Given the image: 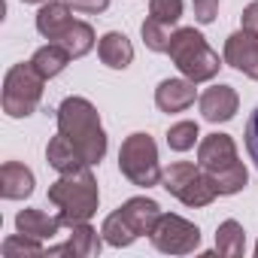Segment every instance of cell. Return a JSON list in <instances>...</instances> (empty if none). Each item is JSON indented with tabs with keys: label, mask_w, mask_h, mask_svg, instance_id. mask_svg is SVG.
Returning <instances> with one entry per match:
<instances>
[{
	"label": "cell",
	"mask_w": 258,
	"mask_h": 258,
	"mask_svg": "<svg viewBox=\"0 0 258 258\" xmlns=\"http://www.w3.org/2000/svg\"><path fill=\"white\" fill-rule=\"evenodd\" d=\"M58 134H64L79 155L94 167L106 155V131L100 124V115L91 100L85 97H64L58 106Z\"/></svg>",
	"instance_id": "6da1fadb"
},
{
	"label": "cell",
	"mask_w": 258,
	"mask_h": 258,
	"mask_svg": "<svg viewBox=\"0 0 258 258\" xmlns=\"http://www.w3.org/2000/svg\"><path fill=\"white\" fill-rule=\"evenodd\" d=\"M49 204L58 207L64 228H70L76 222H88L100 204V191H97V179H94L91 167H85L79 173H64L58 182H52Z\"/></svg>",
	"instance_id": "7a4b0ae2"
},
{
	"label": "cell",
	"mask_w": 258,
	"mask_h": 258,
	"mask_svg": "<svg viewBox=\"0 0 258 258\" xmlns=\"http://www.w3.org/2000/svg\"><path fill=\"white\" fill-rule=\"evenodd\" d=\"M167 55H170V61L176 64V70H179L185 79H191L195 85L216 79V73H219V67H222L219 55L210 49V43L204 40V34L195 31V28H179V31H173Z\"/></svg>",
	"instance_id": "3957f363"
},
{
	"label": "cell",
	"mask_w": 258,
	"mask_h": 258,
	"mask_svg": "<svg viewBox=\"0 0 258 258\" xmlns=\"http://www.w3.org/2000/svg\"><path fill=\"white\" fill-rule=\"evenodd\" d=\"M46 82L49 79H43L31 61L13 64L4 76V112L10 118H28L31 112H37Z\"/></svg>",
	"instance_id": "277c9868"
},
{
	"label": "cell",
	"mask_w": 258,
	"mask_h": 258,
	"mask_svg": "<svg viewBox=\"0 0 258 258\" xmlns=\"http://www.w3.org/2000/svg\"><path fill=\"white\" fill-rule=\"evenodd\" d=\"M118 170L124 179H131L140 188L161 185V161H158V146L149 134H131L124 137L118 149Z\"/></svg>",
	"instance_id": "5b68a950"
},
{
	"label": "cell",
	"mask_w": 258,
	"mask_h": 258,
	"mask_svg": "<svg viewBox=\"0 0 258 258\" xmlns=\"http://www.w3.org/2000/svg\"><path fill=\"white\" fill-rule=\"evenodd\" d=\"M152 246L164 255H188L201 246V228L182 216H173V213H161L155 231L149 234Z\"/></svg>",
	"instance_id": "8992f818"
},
{
	"label": "cell",
	"mask_w": 258,
	"mask_h": 258,
	"mask_svg": "<svg viewBox=\"0 0 258 258\" xmlns=\"http://www.w3.org/2000/svg\"><path fill=\"white\" fill-rule=\"evenodd\" d=\"M225 64L258 82V34L237 31L225 40Z\"/></svg>",
	"instance_id": "52a82bcc"
},
{
	"label": "cell",
	"mask_w": 258,
	"mask_h": 258,
	"mask_svg": "<svg viewBox=\"0 0 258 258\" xmlns=\"http://www.w3.org/2000/svg\"><path fill=\"white\" fill-rule=\"evenodd\" d=\"M234 161H240V158H237V146H234V140L228 134L216 131V134H207L201 140V146H198V164L207 173H219V170L231 167Z\"/></svg>",
	"instance_id": "ba28073f"
},
{
	"label": "cell",
	"mask_w": 258,
	"mask_h": 258,
	"mask_svg": "<svg viewBox=\"0 0 258 258\" xmlns=\"http://www.w3.org/2000/svg\"><path fill=\"white\" fill-rule=\"evenodd\" d=\"M103 246V234H97L88 222H76L70 225V240L64 246H52L46 249L49 255H73V258H94L100 255Z\"/></svg>",
	"instance_id": "9c48e42d"
},
{
	"label": "cell",
	"mask_w": 258,
	"mask_h": 258,
	"mask_svg": "<svg viewBox=\"0 0 258 258\" xmlns=\"http://www.w3.org/2000/svg\"><path fill=\"white\" fill-rule=\"evenodd\" d=\"M237 106H240V97L231 85H213L201 94V112L207 121L219 124V121H231L237 115Z\"/></svg>",
	"instance_id": "30bf717a"
},
{
	"label": "cell",
	"mask_w": 258,
	"mask_h": 258,
	"mask_svg": "<svg viewBox=\"0 0 258 258\" xmlns=\"http://www.w3.org/2000/svg\"><path fill=\"white\" fill-rule=\"evenodd\" d=\"M195 97H198L195 82L185 79V76L182 79H164L155 88V106L161 112H182L195 103Z\"/></svg>",
	"instance_id": "8fae6325"
},
{
	"label": "cell",
	"mask_w": 258,
	"mask_h": 258,
	"mask_svg": "<svg viewBox=\"0 0 258 258\" xmlns=\"http://www.w3.org/2000/svg\"><path fill=\"white\" fill-rule=\"evenodd\" d=\"M73 22H76V19H73V13H70V7H67V0H46V4H40L37 31H40L46 40L58 43L61 34H64Z\"/></svg>",
	"instance_id": "7c38bea8"
},
{
	"label": "cell",
	"mask_w": 258,
	"mask_h": 258,
	"mask_svg": "<svg viewBox=\"0 0 258 258\" xmlns=\"http://www.w3.org/2000/svg\"><path fill=\"white\" fill-rule=\"evenodd\" d=\"M34 170L19 164V161H7L4 167H0V195H4L7 201H25L34 195Z\"/></svg>",
	"instance_id": "4fadbf2b"
},
{
	"label": "cell",
	"mask_w": 258,
	"mask_h": 258,
	"mask_svg": "<svg viewBox=\"0 0 258 258\" xmlns=\"http://www.w3.org/2000/svg\"><path fill=\"white\" fill-rule=\"evenodd\" d=\"M46 161H49V167H55L61 176H64V173H79V170L91 167V164L79 155V149H76L64 134H55V137L49 140V146H46Z\"/></svg>",
	"instance_id": "5bb4252c"
},
{
	"label": "cell",
	"mask_w": 258,
	"mask_h": 258,
	"mask_svg": "<svg viewBox=\"0 0 258 258\" xmlns=\"http://www.w3.org/2000/svg\"><path fill=\"white\" fill-rule=\"evenodd\" d=\"M118 210L124 213V219L134 225V231H137L140 237H149V234L155 231L158 219H161V207H158L152 198H131V201H124Z\"/></svg>",
	"instance_id": "9a60e30c"
},
{
	"label": "cell",
	"mask_w": 258,
	"mask_h": 258,
	"mask_svg": "<svg viewBox=\"0 0 258 258\" xmlns=\"http://www.w3.org/2000/svg\"><path fill=\"white\" fill-rule=\"evenodd\" d=\"M61 228H64L61 216H49L43 210H22L16 216V231L37 240H52L55 234H61Z\"/></svg>",
	"instance_id": "2e32d148"
},
{
	"label": "cell",
	"mask_w": 258,
	"mask_h": 258,
	"mask_svg": "<svg viewBox=\"0 0 258 258\" xmlns=\"http://www.w3.org/2000/svg\"><path fill=\"white\" fill-rule=\"evenodd\" d=\"M97 55H100V61H103L106 67H112V70H124L127 64L134 61V46H131V40H127L121 31H109V34L100 37V43H97Z\"/></svg>",
	"instance_id": "e0dca14e"
},
{
	"label": "cell",
	"mask_w": 258,
	"mask_h": 258,
	"mask_svg": "<svg viewBox=\"0 0 258 258\" xmlns=\"http://www.w3.org/2000/svg\"><path fill=\"white\" fill-rule=\"evenodd\" d=\"M73 58H70V52L61 46V43H46V46H40L37 52H34V58H31V64L37 67V73L43 76V79H55L58 73H64V67L70 64Z\"/></svg>",
	"instance_id": "ac0fdd59"
},
{
	"label": "cell",
	"mask_w": 258,
	"mask_h": 258,
	"mask_svg": "<svg viewBox=\"0 0 258 258\" xmlns=\"http://www.w3.org/2000/svg\"><path fill=\"white\" fill-rule=\"evenodd\" d=\"M185 207H207V204H213L216 198H219V188H216V179H213V173H207L204 167L188 179V185L176 195Z\"/></svg>",
	"instance_id": "d6986e66"
},
{
	"label": "cell",
	"mask_w": 258,
	"mask_h": 258,
	"mask_svg": "<svg viewBox=\"0 0 258 258\" xmlns=\"http://www.w3.org/2000/svg\"><path fill=\"white\" fill-rule=\"evenodd\" d=\"M100 234H103V240L109 243V246H115V249H124V246H131L140 234L134 231V225L124 219V213L121 210H115V213H109L106 219H103V225H100Z\"/></svg>",
	"instance_id": "ffe728a7"
},
{
	"label": "cell",
	"mask_w": 258,
	"mask_h": 258,
	"mask_svg": "<svg viewBox=\"0 0 258 258\" xmlns=\"http://www.w3.org/2000/svg\"><path fill=\"white\" fill-rule=\"evenodd\" d=\"M216 252L225 255V258H237L246 252V231L240 222L234 219H225L216 231Z\"/></svg>",
	"instance_id": "44dd1931"
},
{
	"label": "cell",
	"mask_w": 258,
	"mask_h": 258,
	"mask_svg": "<svg viewBox=\"0 0 258 258\" xmlns=\"http://www.w3.org/2000/svg\"><path fill=\"white\" fill-rule=\"evenodd\" d=\"M58 43L70 52V58H82V55H88V52L94 49V28H91L88 22H73V25L61 34Z\"/></svg>",
	"instance_id": "7402d4cb"
},
{
	"label": "cell",
	"mask_w": 258,
	"mask_h": 258,
	"mask_svg": "<svg viewBox=\"0 0 258 258\" xmlns=\"http://www.w3.org/2000/svg\"><path fill=\"white\" fill-rule=\"evenodd\" d=\"M201 170V164H191V161H173L170 167H164V173H161V188L167 191V195H179L185 185H188V179L195 176Z\"/></svg>",
	"instance_id": "603a6c76"
},
{
	"label": "cell",
	"mask_w": 258,
	"mask_h": 258,
	"mask_svg": "<svg viewBox=\"0 0 258 258\" xmlns=\"http://www.w3.org/2000/svg\"><path fill=\"white\" fill-rule=\"evenodd\" d=\"M213 179H216V188H219V195H237V191H243L246 188V182H249V170H246V164L243 161H234L231 167H225V170H219V173H213Z\"/></svg>",
	"instance_id": "cb8c5ba5"
},
{
	"label": "cell",
	"mask_w": 258,
	"mask_h": 258,
	"mask_svg": "<svg viewBox=\"0 0 258 258\" xmlns=\"http://www.w3.org/2000/svg\"><path fill=\"white\" fill-rule=\"evenodd\" d=\"M140 34H143L146 49H152V52H167V49H170V37H173L170 25H164V22H158V19L149 16V19L140 25Z\"/></svg>",
	"instance_id": "d4e9b609"
},
{
	"label": "cell",
	"mask_w": 258,
	"mask_h": 258,
	"mask_svg": "<svg viewBox=\"0 0 258 258\" xmlns=\"http://www.w3.org/2000/svg\"><path fill=\"white\" fill-rule=\"evenodd\" d=\"M198 137H201L198 121H188V118H185V121L170 124V131H167V146H170L173 152H188V149H195Z\"/></svg>",
	"instance_id": "484cf974"
},
{
	"label": "cell",
	"mask_w": 258,
	"mask_h": 258,
	"mask_svg": "<svg viewBox=\"0 0 258 258\" xmlns=\"http://www.w3.org/2000/svg\"><path fill=\"white\" fill-rule=\"evenodd\" d=\"M0 249H4L7 258H25V255H43V252H46V249L40 246V240H37V237H28V234H13V237H7Z\"/></svg>",
	"instance_id": "4316f807"
},
{
	"label": "cell",
	"mask_w": 258,
	"mask_h": 258,
	"mask_svg": "<svg viewBox=\"0 0 258 258\" xmlns=\"http://www.w3.org/2000/svg\"><path fill=\"white\" fill-rule=\"evenodd\" d=\"M149 16L173 28L182 19V0H149Z\"/></svg>",
	"instance_id": "83f0119b"
},
{
	"label": "cell",
	"mask_w": 258,
	"mask_h": 258,
	"mask_svg": "<svg viewBox=\"0 0 258 258\" xmlns=\"http://www.w3.org/2000/svg\"><path fill=\"white\" fill-rule=\"evenodd\" d=\"M246 152H249V158H252V164L258 167V106L252 109V115H249V121H246Z\"/></svg>",
	"instance_id": "f1b7e54d"
},
{
	"label": "cell",
	"mask_w": 258,
	"mask_h": 258,
	"mask_svg": "<svg viewBox=\"0 0 258 258\" xmlns=\"http://www.w3.org/2000/svg\"><path fill=\"white\" fill-rule=\"evenodd\" d=\"M191 7H195V19L201 25H213L219 16V0H191Z\"/></svg>",
	"instance_id": "f546056e"
},
{
	"label": "cell",
	"mask_w": 258,
	"mask_h": 258,
	"mask_svg": "<svg viewBox=\"0 0 258 258\" xmlns=\"http://www.w3.org/2000/svg\"><path fill=\"white\" fill-rule=\"evenodd\" d=\"M67 7L82 16H97V13L109 10V0H67Z\"/></svg>",
	"instance_id": "4dcf8cb0"
},
{
	"label": "cell",
	"mask_w": 258,
	"mask_h": 258,
	"mask_svg": "<svg viewBox=\"0 0 258 258\" xmlns=\"http://www.w3.org/2000/svg\"><path fill=\"white\" fill-rule=\"evenodd\" d=\"M240 22H243V31H249V34H258V0H252V4L243 10Z\"/></svg>",
	"instance_id": "1f68e13d"
},
{
	"label": "cell",
	"mask_w": 258,
	"mask_h": 258,
	"mask_svg": "<svg viewBox=\"0 0 258 258\" xmlns=\"http://www.w3.org/2000/svg\"><path fill=\"white\" fill-rule=\"evenodd\" d=\"M25 4H46V0H25Z\"/></svg>",
	"instance_id": "d6a6232c"
},
{
	"label": "cell",
	"mask_w": 258,
	"mask_h": 258,
	"mask_svg": "<svg viewBox=\"0 0 258 258\" xmlns=\"http://www.w3.org/2000/svg\"><path fill=\"white\" fill-rule=\"evenodd\" d=\"M255 258H258V243H255Z\"/></svg>",
	"instance_id": "836d02e7"
}]
</instances>
